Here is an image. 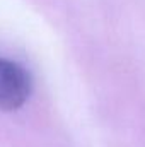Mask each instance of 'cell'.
<instances>
[{"label": "cell", "instance_id": "cell-1", "mask_svg": "<svg viewBox=\"0 0 145 147\" xmlns=\"http://www.w3.org/2000/svg\"><path fill=\"white\" fill-rule=\"evenodd\" d=\"M33 80L29 72L17 62L0 57V108L17 110L31 96Z\"/></svg>", "mask_w": 145, "mask_h": 147}]
</instances>
